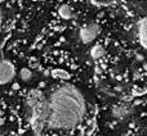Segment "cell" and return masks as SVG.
Wrapping results in <instances>:
<instances>
[{
  "label": "cell",
  "mask_w": 147,
  "mask_h": 136,
  "mask_svg": "<svg viewBox=\"0 0 147 136\" xmlns=\"http://www.w3.org/2000/svg\"><path fill=\"white\" fill-rule=\"evenodd\" d=\"M84 113L85 104L80 91L71 85H62L52 93L48 101L43 103V109L34 118L32 127L40 134L44 122H48L51 129L69 130L83 119Z\"/></svg>",
  "instance_id": "cell-1"
},
{
  "label": "cell",
  "mask_w": 147,
  "mask_h": 136,
  "mask_svg": "<svg viewBox=\"0 0 147 136\" xmlns=\"http://www.w3.org/2000/svg\"><path fill=\"white\" fill-rule=\"evenodd\" d=\"M101 33V27L97 23H90V25L85 26L80 30L79 32V37L84 44H89Z\"/></svg>",
  "instance_id": "cell-2"
},
{
  "label": "cell",
  "mask_w": 147,
  "mask_h": 136,
  "mask_svg": "<svg viewBox=\"0 0 147 136\" xmlns=\"http://www.w3.org/2000/svg\"><path fill=\"white\" fill-rule=\"evenodd\" d=\"M16 75V69L12 62L9 61H0V85L8 83L13 80Z\"/></svg>",
  "instance_id": "cell-3"
},
{
  "label": "cell",
  "mask_w": 147,
  "mask_h": 136,
  "mask_svg": "<svg viewBox=\"0 0 147 136\" xmlns=\"http://www.w3.org/2000/svg\"><path fill=\"white\" fill-rule=\"evenodd\" d=\"M130 112H132V109H130L129 105H125V104H119V105L114 107L112 113H114V116L117 117V118H123V117H127Z\"/></svg>",
  "instance_id": "cell-4"
},
{
  "label": "cell",
  "mask_w": 147,
  "mask_h": 136,
  "mask_svg": "<svg viewBox=\"0 0 147 136\" xmlns=\"http://www.w3.org/2000/svg\"><path fill=\"white\" fill-rule=\"evenodd\" d=\"M138 37H140V43L142 48H146V19L143 18L140 22L138 26Z\"/></svg>",
  "instance_id": "cell-5"
},
{
  "label": "cell",
  "mask_w": 147,
  "mask_h": 136,
  "mask_svg": "<svg viewBox=\"0 0 147 136\" xmlns=\"http://www.w3.org/2000/svg\"><path fill=\"white\" fill-rule=\"evenodd\" d=\"M105 55V49L102 45H99V44H97L96 46H93L90 50V57L94 59V61H97V59L102 58V57Z\"/></svg>",
  "instance_id": "cell-6"
},
{
  "label": "cell",
  "mask_w": 147,
  "mask_h": 136,
  "mask_svg": "<svg viewBox=\"0 0 147 136\" xmlns=\"http://www.w3.org/2000/svg\"><path fill=\"white\" fill-rule=\"evenodd\" d=\"M58 14H59V17L63 18V19H70V18L72 17V10L69 5H62L58 9Z\"/></svg>",
  "instance_id": "cell-7"
},
{
  "label": "cell",
  "mask_w": 147,
  "mask_h": 136,
  "mask_svg": "<svg viewBox=\"0 0 147 136\" xmlns=\"http://www.w3.org/2000/svg\"><path fill=\"white\" fill-rule=\"evenodd\" d=\"M52 76H53L54 78H59V80H69L71 76H70V73H67L66 71L63 69H54L53 72H52Z\"/></svg>",
  "instance_id": "cell-8"
},
{
  "label": "cell",
  "mask_w": 147,
  "mask_h": 136,
  "mask_svg": "<svg viewBox=\"0 0 147 136\" xmlns=\"http://www.w3.org/2000/svg\"><path fill=\"white\" fill-rule=\"evenodd\" d=\"M20 77L22 81H25V82H28V81L32 78V72H31L28 68H22V69L20 71Z\"/></svg>",
  "instance_id": "cell-9"
},
{
  "label": "cell",
  "mask_w": 147,
  "mask_h": 136,
  "mask_svg": "<svg viewBox=\"0 0 147 136\" xmlns=\"http://www.w3.org/2000/svg\"><path fill=\"white\" fill-rule=\"evenodd\" d=\"M133 93H134V95L137 96H141L145 94V89H140V87H134V90H133Z\"/></svg>",
  "instance_id": "cell-10"
},
{
  "label": "cell",
  "mask_w": 147,
  "mask_h": 136,
  "mask_svg": "<svg viewBox=\"0 0 147 136\" xmlns=\"http://www.w3.org/2000/svg\"><path fill=\"white\" fill-rule=\"evenodd\" d=\"M12 89H13V90H20V85H18V83H13Z\"/></svg>",
  "instance_id": "cell-11"
},
{
  "label": "cell",
  "mask_w": 147,
  "mask_h": 136,
  "mask_svg": "<svg viewBox=\"0 0 147 136\" xmlns=\"http://www.w3.org/2000/svg\"><path fill=\"white\" fill-rule=\"evenodd\" d=\"M3 125H4V119L0 118V126H3Z\"/></svg>",
  "instance_id": "cell-12"
},
{
  "label": "cell",
  "mask_w": 147,
  "mask_h": 136,
  "mask_svg": "<svg viewBox=\"0 0 147 136\" xmlns=\"http://www.w3.org/2000/svg\"><path fill=\"white\" fill-rule=\"evenodd\" d=\"M0 25H1V12H0Z\"/></svg>",
  "instance_id": "cell-13"
}]
</instances>
